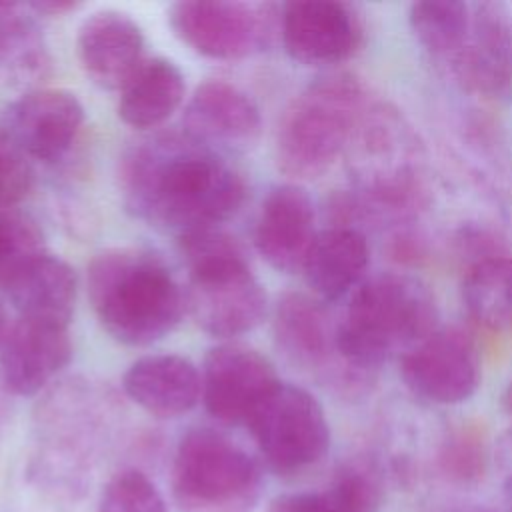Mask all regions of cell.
I'll return each mask as SVG.
<instances>
[{
	"instance_id": "obj_7",
	"label": "cell",
	"mask_w": 512,
	"mask_h": 512,
	"mask_svg": "<svg viewBox=\"0 0 512 512\" xmlns=\"http://www.w3.org/2000/svg\"><path fill=\"white\" fill-rule=\"evenodd\" d=\"M348 152L354 156L360 208L406 214L422 202V148L396 110L370 104Z\"/></svg>"
},
{
	"instance_id": "obj_30",
	"label": "cell",
	"mask_w": 512,
	"mask_h": 512,
	"mask_svg": "<svg viewBox=\"0 0 512 512\" xmlns=\"http://www.w3.org/2000/svg\"><path fill=\"white\" fill-rule=\"evenodd\" d=\"M440 466L454 482H476L486 466L484 438L478 434V430L460 428L452 432L440 450Z\"/></svg>"
},
{
	"instance_id": "obj_13",
	"label": "cell",
	"mask_w": 512,
	"mask_h": 512,
	"mask_svg": "<svg viewBox=\"0 0 512 512\" xmlns=\"http://www.w3.org/2000/svg\"><path fill=\"white\" fill-rule=\"evenodd\" d=\"M280 40L286 54L306 66H334L360 48L358 12L336 0H294L280 6Z\"/></svg>"
},
{
	"instance_id": "obj_19",
	"label": "cell",
	"mask_w": 512,
	"mask_h": 512,
	"mask_svg": "<svg viewBox=\"0 0 512 512\" xmlns=\"http://www.w3.org/2000/svg\"><path fill=\"white\" fill-rule=\"evenodd\" d=\"M76 54L84 74L100 88L122 90L144 62V34L126 12L104 8L78 28Z\"/></svg>"
},
{
	"instance_id": "obj_16",
	"label": "cell",
	"mask_w": 512,
	"mask_h": 512,
	"mask_svg": "<svg viewBox=\"0 0 512 512\" xmlns=\"http://www.w3.org/2000/svg\"><path fill=\"white\" fill-rule=\"evenodd\" d=\"M70 358L68 326L18 318L0 348V386L12 396H34Z\"/></svg>"
},
{
	"instance_id": "obj_2",
	"label": "cell",
	"mask_w": 512,
	"mask_h": 512,
	"mask_svg": "<svg viewBox=\"0 0 512 512\" xmlns=\"http://www.w3.org/2000/svg\"><path fill=\"white\" fill-rule=\"evenodd\" d=\"M88 296L106 332L126 346L168 336L186 310V296L168 266L140 248H110L88 266Z\"/></svg>"
},
{
	"instance_id": "obj_4",
	"label": "cell",
	"mask_w": 512,
	"mask_h": 512,
	"mask_svg": "<svg viewBox=\"0 0 512 512\" xmlns=\"http://www.w3.org/2000/svg\"><path fill=\"white\" fill-rule=\"evenodd\" d=\"M178 248L188 268L186 310L200 330L234 338L264 320L266 292L234 236L204 228L178 236Z\"/></svg>"
},
{
	"instance_id": "obj_9",
	"label": "cell",
	"mask_w": 512,
	"mask_h": 512,
	"mask_svg": "<svg viewBox=\"0 0 512 512\" xmlns=\"http://www.w3.org/2000/svg\"><path fill=\"white\" fill-rule=\"evenodd\" d=\"M274 340L282 356L302 372L314 376L326 388L354 394L372 376L346 364L338 348V320L326 302L302 292L284 294L274 310Z\"/></svg>"
},
{
	"instance_id": "obj_22",
	"label": "cell",
	"mask_w": 512,
	"mask_h": 512,
	"mask_svg": "<svg viewBox=\"0 0 512 512\" xmlns=\"http://www.w3.org/2000/svg\"><path fill=\"white\" fill-rule=\"evenodd\" d=\"M18 318L68 326L76 304V274L58 256L44 254L6 288Z\"/></svg>"
},
{
	"instance_id": "obj_11",
	"label": "cell",
	"mask_w": 512,
	"mask_h": 512,
	"mask_svg": "<svg viewBox=\"0 0 512 512\" xmlns=\"http://www.w3.org/2000/svg\"><path fill=\"white\" fill-rule=\"evenodd\" d=\"M400 374L414 396L442 406L460 404L480 386V352L464 330L436 328L400 358Z\"/></svg>"
},
{
	"instance_id": "obj_24",
	"label": "cell",
	"mask_w": 512,
	"mask_h": 512,
	"mask_svg": "<svg viewBox=\"0 0 512 512\" xmlns=\"http://www.w3.org/2000/svg\"><path fill=\"white\" fill-rule=\"evenodd\" d=\"M462 300L482 328L512 332V254H496L468 266Z\"/></svg>"
},
{
	"instance_id": "obj_15",
	"label": "cell",
	"mask_w": 512,
	"mask_h": 512,
	"mask_svg": "<svg viewBox=\"0 0 512 512\" xmlns=\"http://www.w3.org/2000/svg\"><path fill=\"white\" fill-rule=\"evenodd\" d=\"M82 124L84 108L72 92L40 88L4 110L2 132L28 158L52 164L66 156Z\"/></svg>"
},
{
	"instance_id": "obj_1",
	"label": "cell",
	"mask_w": 512,
	"mask_h": 512,
	"mask_svg": "<svg viewBox=\"0 0 512 512\" xmlns=\"http://www.w3.org/2000/svg\"><path fill=\"white\" fill-rule=\"evenodd\" d=\"M126 208L178 236L218 228L246 198L244 176L220 152L192 138L164 134L132 146L120 166Z\"/></svg>"
},
{
	"instance_id": "obj_6",
	"label": "cell",
	"mask_w": 512,
	"mask_h": 512,
	"mask_svg": "<svg viewBox=\"0 0 512 512\" xmlns=\"http://www.w3.org/2000/svg\"><path fill=\"white\" fill-rule=\"evenodd\" d=\"M262 468L214 428L188 430L174 452L172 498L180 512H254Z\"/></svg>"
},
{
	"instance_id": "obj_33",
	"label": "cell",
	"mask_w": 512,
	"mask_h": 512,
	"mask_svg": "<svg viewBox=\"0 0 512 512\" xmlns=\"http://www.w3.org/2000/svg\"><path fill=\"white\" fill-rule=\"evenodd\" d=\"M28 8L34 10V12H40V14H50V16L56 14V16H60L64 12L80 8V4L78 2H54V0H48V2H30Z\"/></svg>"
},
{
	"instance_id": "obj_20",
	"label": "cell",
	"mask_w": 512,
	"mask_h": 512,
	"mask_svg": "<svg viewBox=\"0 0 512 512\" xmlns=\"http://www.w3.org/2000/svg\"><path fill=\"white\" fill-rule=\"evenodd\" d=\"M126 396L156 418H176L202 400V376L180 354H150L130 364L122 378Z\"/></svg>"
},
{
	"instance_id": "obj_18",
	"label": "cell",
	"mask_w": 512,
	"mask_h": 512,
	"mask_svg": "<svg viewBox=\"0 0 512 512\" xmlns=\"http://www.w3.org/2000/svg\"><path fill=\"white\" fill-rule=\"evenodd\" d=\"M184 134L216 150H244L252 146L262 128L260 110L238 86L224 80L202 82L184 108Z\"/></svg>"
},
{
	"instance_id": "obj_25",
	"label": "cell",
	"mask_w": 512,
	"mask_h": 512,
	"mask_svg": "<svg viewBox=\"0 0 512 512\" xmlns=\"http://www.w3.org/2000/svg\"><path fill=\"white\" fill-rule=\"evenodd\" d=\"M408 24L418 44L438 58H452L470 26V4L458 0L414 2Z\"/></svg>"
},
{
	"instance_id": "obj_26",
	"label": "cell",
	"mask_w": 512,
	"mask_h": 512,
	"mask_svg": "<svg viewBox=\"0 0 512 512\" xmlns=\"http://www.w3.org/2000/svg\"><path fill=\"white\" fill-rule=\"evenodd\" d=\"M0 64L16 76H42L48 68L42 34L20 4L0 2Z\"/></svg>"
},
{
	"instance_id": "obj_23",
	"label": "cell",
	"mask_w": 512,
	"mask_h": 512,
	"mask_svg": "<svg viewBox=\"0 0 512 512\" xmlns=\"http://www.w3.org/2000/svg\"><path fill=\"white\" fill-rule=\"evenodd\" d=\"M186 92L180 68L166 58H144L120 90L118 116L124 124L148 130L168 120Z\"/></svg>"
},
{
	"instance_id": "obj_31",
	"label": "cell",
	"mask_w": 512,
	"mask_h": 512,
	"mask_svg": "<svg viewBox=\"0 0 512 512\" xmlns=\"http://www.w3.org/2000/svg\"><path fill=\"white\" fill-rule=\"evenodd\" d=\"M34 186L30 158L0 130V210L20 204Z\"/></svg>"
},
{
	"instance_id": "obj_35",
	"label": "cell",
	"mask_w": 512,
	"mask_h": 512,
	"mask_svg": "<svg viewBox=\"0 0 512 512\" xmlns=\"http://www.w3.org/2000/svg\"><path fill=\"white\" fill-rule=\"evenodd\" d=\"M504 408L512 416V380H510V384L504 390Z\"/></svg>"
},
{
	"instance_id": "obj_28",
	"label": "cell",
	"mask_w": 512,
	"mask_h": 512,
	"mask_svg": "<svg viewBox=\"0 0 512 512\" xmlns=\"http://www.w3.org/2000/svg\"><path fill=\"white\" fill-rule=\"evenodd\" d=\"M98 512H168L156 484L140 470L116 472L104 486Z\"/></svg>"
},
{
	"instance_id": "obj_17",
	"label": "cell",
	"mask_w": 512,
	"mask_h": 512,
	"mask_svg": "<svg viewBox=\"0 0 512 512\" xmlns=\"http://www.w3.org/2000/svg\"><path fill=\"white\" fill-rule=\"evenodd\" d=\"M316 236V208L310 194L294 182L274 186L256 218L254 244L260 256L278 272H302Z\"/></svg>"
},
{
	"instance_id": "obj_32",
	"label": "cell",
	"mask_w": 512,
	"mask_h": 512,
	"mask_svg": "<svg viewBox=\"0 0 512 512\" xmlns=\"http://www.w3.org/2000/svg\"><path fill=\"white\" fill-rule=\"evenodd\" d=\"M266 512H334L322 492H294L276 496Z\"/></svg>"
},
{
	"instance_id": "obj_8",
	"label": "cell",
	"mask_w": 512,
	"mask_h": 512,
	"mask_svg": "<svg viewBox=\"0 0 512 512\" xmlns=\"http://www.w3.org/2000/svg\"><path fill=\"white\" fill-rule=\"evenodd\" d=\"M246 428L266 466L280 476L314 466L330 448V426L322 404L306 388L288 382H280L270 392Z\"/></svg>"
},
{
	"instance_id": "obj_10",
	"label": "cell",
	"mask_w": 512,
	"mask_h": 512,
	"mask_svg": "<svg viewBox=\"0 0 512 512\" xmlns=\"http://www.w3.org/2000/svg\"><path fill=\"white\" fill-rule=\"evenodd\" d=\"M272 8L248 2L184 0L168 10L180 42L212 60H240L260 50L272 34Z\"/></svg>"
},
{
	"instance_id": "obj_5",
	"label": "cell",
	"mask_w": 512,
	"mask_h": 512,
	"mask_svg": "<svg viewBox=\"0 0 512 512\" xmlns=\"http://www.w3.org/2000/svg\"><path fill=\"white\" fill-rule=\"evenodd\" d=\"M370 108L362 80L352 72H326L288 106L276 136L278 168L294 180L326 174L348 152Z\"/></svg>"
},
{
	"instance_id": "obj_3",
	"label": "cell",
	"mask_w": 512,
	"mask_h": 512,
	"mask_svg": "<svg viewBox=\"0 0 512 512\" xmlns=\"http://www.w3.org/2000/svg\"><path fill=\"white\" fill-rule=\"evenodd\" d=\"M430 290L398 272L368 276L338 320V348L350 368L372 376L392 356H404L438 324Z\"/></svg>"
},
{
	"instance_id": "obj_29",
	"label": "cell",
	"mask_w": 512,
	"mask_h": 512,
	"mask_svg": "<svg viewBox=\"0 0 512 512\" xmlns=\"http://www.w3.org/2000/svg\"><path fill=\"white\" fill-rule=\"evenodd\" d=\"M322 494L334 512H374L380 504V484L362 464L340 468Z\"/></svg>"
},
{
	"instance_id": "obj_21",
	"label": "cell",
	"mask_w": 512,
	"mask_h": 512,
	"mask_svg": "<svg viewBox=\"0 0 512 512\" xmlns=\"http://www.w3.org/2000/svg\"><path fill=\"white\" fill-rule=\"evenodd\" d=\"M370 244L356 226L332 224L318 232L302 274L322 302L348 298L368 276Z\"/></svg>"
},
{
	"instance_id": "obj_12",
	"label": "cell",
	"mask_w": 512,
	"mask_h": 512,
	"mask_svg": "<svg viewBox=\"0 0 512 512\" xmlns=\"http://www.w3.org/2000/svg\"><path fill=\"white\" fill-rule=\"evenodd\" d=\"M200 376L206 412L228 426H246L282 382L264 354L238 342L210 348Z\"/></svg>"
},
{
	"instance_id": "obj_14",
	"label": "cell",
	"mask_w": 512,
	"mask_h": 512,
	"mask_svg": "<svg viewBox=\"0 0 512 512\" xmlns=\"http://www.w3.org/2000/svg\"><path fill=\"white\" fill-rule=\"evenodd\" d=\"M458 84L490 100L512 98V16L502 4H470V26L448 60Z\"/></svg>"
},
{
	"instance_id": "obj_34",
	"label": "cell",
	"mask_w": 512,
	"mask_h": 512,
	"mask_svg": "<svg viewBox=\"0 0 512 512\" xmlns=\"http://www.w3.org/2000/svg\"><path fill=\"white\" fill-rule=\"evenodd\" d=\"M10 322H8V314H6V308H4V304L0 302V348H2V344H4V340H6V336H8V330H10Z\"/></svg>"
},
{
	"instance_id": "obj_27",
	"label": "cell",
	"mask_w": 512,
	"mask_h": 512,
	"mask_svg": "<svg viewBox=\"0 0 512 512\" xmlns=\"http://www.w3.org/2000/svg\"><path fill=\"white\" fill-rule=\"evenodd\" d=\"M46 252L44 232L28 214L0 210V288L14 282L30 264Z\"/></svg>"
}]
</instances>
